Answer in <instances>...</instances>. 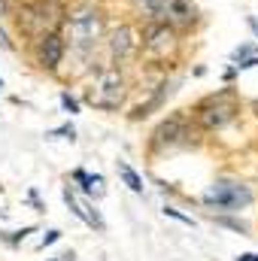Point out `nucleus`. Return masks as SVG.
Masks as SVG:
<instances>
[{"label": "nucleus", "instance_id": "f257e3e1", "mask_svg": "<svg viewBox=\"0 0 258 261\" xmlns=\"http://www.w3.org/2000/svg\"><path fill=\"white\" fill-rule=\"evenodd\" d=\"M200 200H203V206H210L216 213H240L252 203V189L243 186L240 179H216Z\"/></svg>", "mask_w": 258, "mask_h": 261}, {"label": "nucleus", "instance_id": "f03ea898", "mask_svg": "<svg viewBox=\"0 0 258 261\" xmlns=\"http://www.w3.org/2000/svg\"><path fill=\"white\" fill-rule=\"evenodd\" d=\"M237 113H240V103H237L234 91L225 88V91L210 94V97L197 107V122H200L203 130H219V128H225L228 122H234Z\"/></svg>", "mask_w": 258, "mask_h": 261}, {"label": "nucleus", "instance_id": "7ed1b4c3", "mask_svg": "<svg viewBox=\"0 0 258 261\" xmlns=\"http://www.w3.org/2000/svg\"><path fill=\"white\" fill-rule=\"evenodd\" d=\"M61 21H64V6L58 0H40L37 6L24 9V15H18V28L34 37L52 34Z\"/></svg>", "mask_w": 258, "mask_h": 261}, {"label": "nucleus", "instance_id": "20e7f679", "mask_svg": "<svg viewBox=\"0 0 258 261\" xmlns=\"http://www.w3.org/2000/svg\"><path fill=\"white\" fill-rule=\"evenodd\" d=\"M67 31H70V43L91 46L94 40L104 37V12L97 6H79L67 15Z\"/></svg>", "mask_w": 258, "mask_h": 261}, {"label": "nucleus", "instance_id": "39448f33", "mask_svg": "<svg viewBox=\"0 0 258 261\" xmlns=\"http://www.w3.org/2000/svg\"><path fill=\"white\" fill-rule=\"evenodd\" d=\"M122 97H125V79L119 70H104L88 91V103H94L97 110H116Z\"/></svg>", "mask_w": 258, "mask_h": 261}, {"label": "nucleus", "instance_id": "423d86ee", "mask_svg": "<svg viewBox=\"0 0 258 261\" xmlns=\"http://www.w3.org/2000/svg\"><path fill=\"white\" fill-rule=\"evenodd\" d=\"M64 58V37L58 31L37 37V64L43 70H55Z\"/></svg>", "mask_w": 258, "mask_h": 261}, {"label": "nucleus", "instance_id": "0eeeda50", "mask_svg": "<svg viewBox=\"0 0 258 261\" xmlns=\"http://www.w3.org/2000/svg\"><path fill=\"white\" fill-rule=\"evenodd\" d=\"M146 52L152 58H167L176 52V31L170 24H155L146 34Z\"/></svg>", "mask_w": 258, "mask_h": 261}, {"label": "nucleus", "instance_id": "6e6552de", "mask_svg": "<svg viewBox=\"0 0 258 261\" xmlns=\"http://www.w3.org/2000/svg\"><path fill=\"white\" fill-rule=\"evenodd\" d=\"M179 137H186V119L183 116H170L167 122H161L152 134V149H164L179 143Z\"/></svg>", "mask_w": 258, "mask_h": 261}, {"label": "nucleus", "instance_id": "1a4fd4ad", "mask_svg": "<svg viewBox=\"0 0 258 261\" xmlns=\"http://www.w3.org/2000/svg\"><path fill=\"white\" fill-rule=\"evenodd\" d=\"M134 49H137V31L131 24H122L110 40V52H113V58L125 61L128 55H134Z\"/></svg>", "mask_w": 258, "mask_h": 261}, {"label": "nucleus", "instance_id": "9d476101", "mask_svg": "<svg viewBox=\"0 0 258 261\" xmlns=\"http://www.w3.org/2000/svg\"><path fill=\"white\" fill-rule=\"evenodd\" d=\"M167 18H170L173 24L186 28V24H194V18H197V9H194L189 0H170V6H167Z\"/></svg>", "mask_w": 258, "mask_h": 261}, {"label": "nucleus", "instance_id": "9b49d317", "mask_svg": "<svg viewBox=\"0 0 258 261\" xmlns=\"http://www.w3.org/2000/svg\"><path fill=\"white\" fill-rule=\"evenodd\" d=\"M64 203L70 206V210H73V213H76V216H79V219H82V222H85V225H91V228L104 231V219H100L94 210L88 213V206H85V203H79V200L73 197V192H70V189H64Z\"/></svg>", "mask_w": 258, "mask_h": 261}, {"label": "nucleus", "instance_id": "f8f14e48", "mask_svg": "<svg viewBox=\"0 0 258 261\" xmlns=\"http://www.w3.org/2000/svg\"><path fill=\"white\" fill-rule=\"evenodd\" d=\"M134 3H137V9L146 12L149 18H164V15H167V6H170V0H134Z\"/></svg>", "mask_w": 258, "mask_h": 261}, {"label": "nucleus", "instance_id": "ddd939ff", "mask_svg": "<svg viewBox=\"0 0 258 261\" xmlns=\"http://www.w3.org/2000/svg\"><path fill=\"white\" fill-rule=\"evenodd\" d=\"M119 173H122V179H125V186L131 192H143V179L137 176V170L131 167L128 161H119Z\"/></svg>", "mask_w": 258, "mask_h": 261}, {"label": "nucleus", "instance_id": "4468645a", "mask_svg": "<svg viewBox=\"0 0 258 261\" xmlns=\"http://www.w3.org/2000/svg\"><path fill=\"white\" fill-rule=\"evenodd\" d=\"M73 176H76V179H79V182H82V189H85V192H88V195H91V192H94V182H97V186H100V182H104V179H100V176H88V173H85V170H76V173H73Z\"/></svg>", "mask_w": 258, "mask_h": 261}, {"label": "nucleus", "instance_id": "2eb2a0df", "mask_svg": "<svg viewBox=\"0 0 258 261\" xmlns=\"http://www.w3.org/2000/svg\"><path fill=\"white\" fill-rule=\"evenodd\" d=\"M164 216H170V219H176V222H183V225H194L189 216H183L179 210H173V206H164Z\"/></svg>", "mask_w": 258, "mask_h": 261}, {"label": "nucleus", "instance_id": "dca6fc26", "mask_svg": "<svg viewBox=\"0 0 258 261\" xmlns=\"http://www.w3.org/2000/svg\"><path fill=\"white\" fill-rule=\"evenodd\" d=\"M61 240V231H46V237L40 240V249H46V246H52V243H58Z\"/></svg>", "mask_w": 258, "mask_h": 261}, {"label": "nucleus", "instance_id": "f3484780", "mask_svg": "<svg viewBox=\"0 0 258 261\" xmlns=\"http://www.w3.org/2000/svg\"><path fill=\"white\" fill-rule=\"evenodd\" d=\"M222 225H228V228H234V231H240V234H246V225L243 222H231V219H219Z\"/></svg>", "mask_w": 258, "mask_h": 261}, {"label": "nucleus", "instance_id": "a211bd4d", "mask_svg": "<svg viewBox=\"0 0 258 261\" xmlns=\"http://www.w3.org/2000/svg\"><path fill=\"white\" fill-rule=\"evenodd\" d=\"M61 103H64V110H70V113H76L79 107H76V100L70 97V94H61Z\"/></svg>", "mask_w": 258, "mask_h": 261}, {"label": "nucleus", "instance_id": "6ab92c4d", "mask_svg": "<svg viewBox=\"0 0 258 261\" xmlns=\"http://www.w3.org/2000/svg\"><path fill=\"white\" fill-rule=\"evenodd\" d=\"M31 231H34V228H21V231H15V234L9 237V243H18V240H24V237H28Z\"/></svg>", "mask_w": 258, "mask_h": 261}, {"label": "nucleus", "instance_id": "aec40b11", "mask_svg": "<svg viewBox=\"0 0 258 261\" xmlns=\"http://www.w3.org/2000/svg\"><path fill=\"white\" fill-rule=\"evenodd\" d=\"M9 46H12V43H9V37H6V31L0 28V49H9Z\"/></svg>", "mask_w": 258, "mask_h": 261}, {"label": "nucleus", "instance_id": "412c9836", "mask_svg": "<svg viewBox=\"0 0 258 261\" xmlns=\"http://www.w3.org/2000/svg\"><path fill=\"white\" fill-rule=\"evenodd\" d=\"M237 261H258V252H246V255H240Z\"/></svg>", "mask_w": 258, "mask_h": 261}, {"label": "nucleus", "instance_id": "4be33fe9", "mask_svg": "<svg viewBox=\"0 0 258 261\" xmlns=\"http://www.w3.org/2000/svg\"><path fill=\"white\" fill-rule=\"evenodd\" d=\"M6 15V0H0V18Z\"/></svg>", "mask_w": 258, "mask_h": 261}, {"label": "nucleus", "instance_id": "5701e85b", "mask_svg": "<svg viewBox=\"0 0 258 261\" xmlns=\"http://www.w3.org/2000/svg\"><path fill=\"white\" fill-rule=\"evenodd\" d=\"M49 261H55V258H49Z\"/></svg>", "mask_w": 258, "mask_h": 261}, {"label": "nucleus", "instance_id": "b1692460", "mask_svg": "<svg viewBox=\"0 0 258 261\" xmlns=\"http://www.w3.org/2000/svg\"><path fill=\"white\" fill-rule=\"evenodd\" d=\"M0 85H3V82H0Z\"/></svg>", "mask_w": 258, "mask_h": 261}]
</instances>
